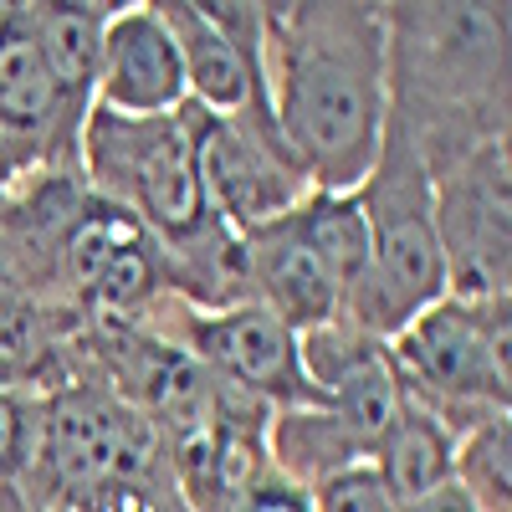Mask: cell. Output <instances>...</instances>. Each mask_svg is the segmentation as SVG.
<instances>
[{"mask_svg": "<svg viewBox=\"0 0 512 512\" xmlns=\"http://www.w3.org/2000/svg\"><path fill=\"white\" fill-rule=\"evenodd\" d=\"M277 134L313 190H359L384 139V16L369 0H262Z\"/></svg>", "mask_w": 512, "mask_h": 512, "instance_id": "6da1fadb", "label": "cell"}, {"mask_svg": "<svg viewBox=\"0 0 512 512\" xmlns=\"http://www.w3.org/2000/svg\"><path fill=\"white\" fill-rule=\"evenodd\" d=\"M384 16V118L410 139L425 175L507 139L512 16L497 0H390Z\"/></svg>", "mask_w": 512, "mask_h": 512, "instance_id": "7a4b0ae2", "label": "cell"}, {"mask_svg": "<svg viewBox=\"0 0 512 512\" xmlns=\"http://www.w3.org/2000/svg\"><path fill=\"white\" fill-rule=\"evenodd\" d=\"M82 180L154 236L169 292L180 303L200 313L251 303L241 236L205 200L185 103L164 118H123L93 108L82 123Z\"/></svg>", "mask_w": 512, "mask_h": 512, "instance_id": "3957f363", "label": "cell"}, {"mask_svg": "<svg viewBox=\"0 0 512 512\" xmlns=\"http://www.w3.org/2000/svg\"><path fill=\"white\" fill-rule=\"evenodd\" d=\"M31 492L36 512H190L154 425L88 364L82 344L62 384L41 395Z\"/></svg>", "mask_w": 512, "mask_h": 512, "instance_id": "277c9868", "label": "cell"}, {"mask_svg": "<svg viewBox=\"0 0 512 512\" xmlns=\"http://www.w3.org/2000/svg\"><path fill=\"white\" fill-rule=\"evenodd\" d=\"M359 200L369 221V267L344 297L338 318L374 338H395L410 318L446 297V262L436 241L431 175L390 118H384L379 159L359 185Z\"/></svg>", "mask_w": 512, "mask_h": 512, "instance_id": "5b68a950", "label": "cell"}, {"mask_svg": "<svg viewBox=\"0 0 512 512\" xmlns=\"http://www.w3.org/2000/svg\"><path fill=\"white\" fill-rule=\"evenodd\" d=\"M384 354L400 395L431 410L456 441L492 415H512V297H441L395 338H384Z\"/></svg>", "mask_w": 512, "mask_h": 512, "instance_id": "8992f818", "label": "cell"}, {"mask_svg": "<svg viewBox=\"0 0 512 512\" xmlns=\"http://www.w3.org/2000/svg\"><path fill=\"white\" fill-rule=\"evenodd\" d=\"M169 292L154 236L123 205L82 190L57 241V308L82 323L139 328Z\"/></svg>", "mask_w": 512, "mask_h": 512, "instance_id": "52a82bcc", "label": "cell"}, {"mask_svg": "<svg viewBox=\"0 0 512 512\" xmlns=\"http://www.w3.org/2000/svg\"><path fill=\"white\" fill-rule=\"evenodd\" d=\"M139 328L180 344L216 379H226L231 390L262 400L272 415L277 410H323L328 405V395L303 374L297 333L277 313H267L262 303H236V308L200 313V308L180 303V297H164Z\"/></svg>", "mask_w": 512, "mask_h": 512, "instance_id": "ba28073f", "label": "cell"}, {"mask_svg": "<svg viewBox=\"0 0 512 512\" xmlns=\"http://www.w3.org/2000/svg\"><path fill=\"white\" fill-rule=\"evenodd\" d=\"M446 297L492 303L512 297V149L482 144L431 180Z\"/></svg>", "mask_w": 512, "mask_h": 512, "instance_id": "9c48e42d", "label": "cell"}, {"mask_svg": "<svg viewBox=\"0 0 512 512\" xmlns=\"http://www.w3.org/2000/svg\"><path fill=\"white\" fill-rule=\"evenodd\" d=\"M0 128L26 175L82 169V118H72L41 57L31 0H0Z\"/></svg>", "mask_w": 512, "mask_h": 512, "instance_id": "30bf717a", "label": "cell"}, {"mask_svg": "<svg viewBox=\"0 0 512 512\" xmlns=\"http://www.w3.org/2000/svg\"><path fill=\"white\" fill-rule=\"evenodd\" d=\"M185 118H190V134H195L205 200L236 236H251L256 226L287 216V210L313 190L303 164L282 149H272L267 139H256L246 123L216 118V113L195 108L190 98H185Z\"/></svg>", "mask_w": 512, "mask_h": 512, "instance_id": "8fae6325", "label": "cell"}, {"mask_svg": "<svg viewBox=\"0 0 512 512\" xmlns=\"http://www.w3.org/2000/svg\"><path fill=\"white\" fill-rule=\"evenodd\" d=\"M185 103V62L154 0L118 6L103 31L98 108L123 118H164Z\"/></svg>", "mask_w": 512, "mask_h": 512, "instance_id": "7c38bea8", "label": "cell"}, {"mask_svg": "<svg viewBox=\"0 0 512 512\" xmlns=\"http://www.w3.org/2000/svg\"><path fill=\"white\" fill-rule=\"evenodd\" d=\"M241 267H246V292L251 303H262L267 313H277L292 333H308L338 318L344 292L338 282L318 267V256L297 241V231L287 226V216L256 226L251 236H241Z\"/></svg>", "mask_w": 512, "mask_h": 512, "instance_id": "4fadbf2b", "label": "cell"}, {"mask_svg": "<svg viewBox=\"0 0 512 512\" xmlns=\"http://www.w3.org/2000/svg\"><path fill=\"white\" fill-rule=\"evenodd\" d=\"M118 6L108 0H31V26L41 41L57 93L72 108V118L88 123L98 108V62H103V31Z\"/></svg>", "mask_w": 512, "mask_h": 512, "instance_id": "5bb4252c", "label": "cell"}, {"mask_svg": "<svg viewBox=\"0 0 512 512\" xmlns=\"http://www.w3.org/2000/svg\"><path fill=\"white\" fill-rule=\"evenodd\" d=\"M267 451H272L277 472L287 482H297L303 492L318 487L333 472H349V466L374 461L369 446L349 431V420L333 405H323V410H277L272 425H267Z\"/></svg>", "mask_w": 512, "mask_h": 512, "instance_id": "9a60e30c", "label": "cell"}, {"mask_svg": "<svg viewBox=\"0 0 512 512\" xmlns=\"http://www.w3.org/2000/svg\"><path fill=\"white\" fill-rule=\"evenodd\" d=\"M287 226L318 256V267L338 282V292L349 297L359 287V277L369 267V221H364L359 190H308L287 210Z\"/></svg>", "mask_w": 512, "mask_h": 512, "instance_id": "2e32d148", "label": "cell"}, {"mask_svg": "<svg viewBox=\"0 0 512 512\" xmlns=\"http://www.w3.org/2000/svg\"><path fill=\"white\" fill-rule=\"evenodd\" d=\"M451 466H456V436L431 410H420L415 400H400L395 425L384 431V441L374 451V472L384 477L390 497L410 502L420 492L451 482Z\"/></svg>", "mask_w": 512, "mask_h": 512, "instance_id": "e0dca14e", "label": "cell"}, {"mask_svg": "<svg viewBox=\"0 0 512 512\" xmlns=\"http://www.w3.org/2000/svg\"><path fill=\"white\" fill-rule=\"evenodd\" d=\"M451 482L477 512H512V415H492L456 441Z\"/></svg>", "mask_w": 512, "mask_h": 512, "instance_id": "ac0fdd59", "label": "cell"}, {"mask_svg": "<svg viewBox=\"0 0 512 512\" xmlns=\"http://www.w3.org/2000/svg\"><path fill=\"white\" fill-rule=\"evenodd\" d=\"M308 502L313 512H395L400 507L390 487H384V477L374 472V461L323 477L318 487H308Z\"/></svg>", "mask_w": 512, "mask_h": 512, "instance_id": "d6986e66", "label": "cell"}, {"mask_svg": "<svg viewBox=\"0 0 512 512\" xmlns=\"http://www.w3.org/2000/svg\"><path fill=\"white\" fill-rule=\"evenodd\" d=\"M236 512H313V502H308V492L297 487V482H287L282 472H267L262 482H256L246 497H241V507Z\"/></svg>", "mask_w": 512, "mask_h": 512, "instance_id": "ffe728a7", "label": "cell"}, {"mask_svg": "<svg viewBox=\"0 0 512 512\" xmlns=\"http://www.w3.org/2000/svg\"><path fill=\"white\" fill-rule=\"evenodd\" d=\"M395 512H477V502L466 497L456 482H441V487H431V492H420V497L400 502Z\"/></svg>", "mask_w": 512, "mask_h": 512, "instance_id": "44dd1931", "label": "cell"}, {"mask_svg": "<svg viewBox=\"0 0 512 512\" xmlns=\"http://www.w3.org/2000/svg\"><path fill=\"white\" fill-rule=\"evenodd\" d=\"M21 303H31V297L21 292V282H16V272H11V251H6V231H0V308H21Z\"/></svg>", "mask_w": 512, "mask_h": 512, "instance_id": "7402d4cb", "label": "cell"}, {"mask_svg": "<svg viewBox=\"0 0 512 512\" xmlns=\"http://www.w3.org/2000/svg\"><path fill=\"white\" fill-rule=\"evenodd\" d=\"M21 180H26V169H21V159H16L11 139H6V128H0V195H6V190H16Z\"/></svg>", "mask_w": 512, "mask_h": 512, "instance_id": "603a6c76", "label": "cell"}, {"mask_svg": "<svg viewBox=\"0 0 512 512\" xmlns=\"http://www.w3.org/2000/svg\"><path fill=\"white\" fill-rule=\"evenodd\" d=\"M0 390H11V384H0Z\"/></svg>", "mask_w": 512, "mask_h": 512, "instance_id": "cb8c5ba5", "label": "cell"}]
</instances>
